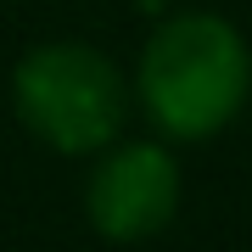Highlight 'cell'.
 Returning <instances> with one entry per match:
<instances>
[{"instance_id":"cell-1","label":"cell","mask_w":252,"mask_h":252,"mask_svg":"<svg viewBox=\"0 0 252 252\" xmlns=\"http://www.w3.org/2000/svg\"><path fill=\"white\" fill-rule=\"evenodd\" d=\"M252 56L247 39L213 11L168 17L140 51V101L174 140H207L247 107Z\"/></svg>"},{"instance_id":"cell-2","label":"cell","mask_w":252,"mask_h":252,"mask_svg":"<svg viewBox=\"0 0 252 252\" xmlns=\"http://www.w3.org/2000/svg\"><path fill=\"white\" fill-rule=\"evenodd\" d=\"M11 101H17V118L28 124L34 140H45L62 157H79V152H101L124 129L129 90H124V73L101 51L56 39L17 62Z\"/></svg>"},{"instance_id":"cell-3","label":"cell","mask_w":252,"mask_h":252,"mask_svg":"<svg viewBox=\"0 0 252 252\" xmlns=\"http://www.w3.org/2000/svg\"><path fill=\"white\" fill-rule=\"evenodd\" d=\"M180 207V162L157 140H129L90 174L84 213L107 241H146Z\"/></svg>"}]
</instances>
